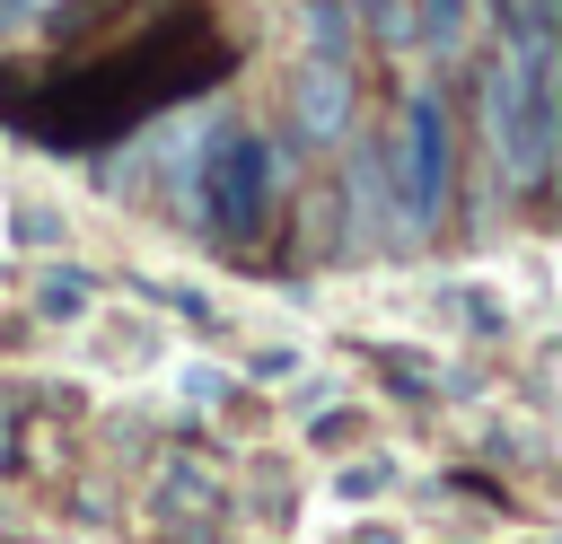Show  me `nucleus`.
Listing matches in <instances>:
<instances>
[{
  "label": "nucleus",
  "mask_w": 562,
  "mask_h": 544,
  "mask_svg": "<svg viewBox=\"0 0 562 544\" xmlns=\"http://www.w3.org/2000/svg\"><path fill=\"white\" fill-rule=\"evenodd\" d=\"M299 123H307V140H342L351 132V61L334 44L299 70Z\"/></svg>",
  "instance_id": "20e7f679"
},
{
  "label": "nucleus",
  "mask_w": 562,
  "mask_h": 544,
  "mask_svg": "<svg viewBox=\"0 0 562 544\" xmlns=\"http://www.w3.org/2000/svg\"><path fill=\"white\" fill-rule=\"evenodd\" d=\"M483 140L509 184H544L553 167V0H518V35L483 88Z\"/></svg>",
  "instance_id": "f257e3e1"
},
{
  "label": "nucleus",
  "mask_w": 562,
  "mask_h": 544,
  "mask_svg": "<svg viewBox=\"0 0 562 544\" xmlns=\"http://www.w3.org/2000/svg\"><path fill=\"white\" fill-rule=\"evenodd\" d=\"M386 167H395L404 228H430V219H439V202H448V114H439V97H430V88H422V97H404V123H395Z\"/></svg>",
  "instance_id": "7ed1b4c3"
},
{
  "label": "nucleus",
  "mask_w": 562,
  "mask_h": 544,
  "mask_svg": "<svg viewBox=\"0 0 562 544\" xmlns=\"http://www.w3.org/2000/svg\"><path fill=\"white\" fill-rule=\"evenodd\" d=\"M281 175H290V149H281V140H263V132H228V140H211V158H202L211 228H220V237H246V228L263 219V202H272Z\"/></svg>",
  "instance_id": "f03ea898"
}]
</instances>
